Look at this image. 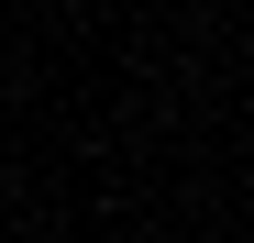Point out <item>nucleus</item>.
<instances>
[]
</instances>
